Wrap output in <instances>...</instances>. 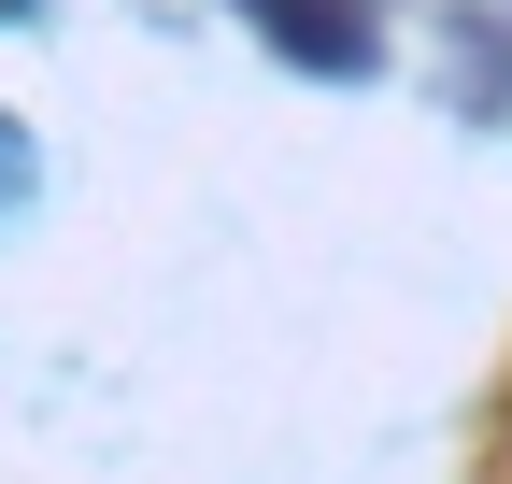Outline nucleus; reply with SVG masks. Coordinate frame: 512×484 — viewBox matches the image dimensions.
<instances>
[{"mask_svg":"<svg viewBox=\"0 0 512 484\" xmlns=\"http://www.w3.org/2000/svg\"><path fill=\"white\" fill-rule=\"evenodd\" d=\"M29 200H43V157H29V143H15V114H0V228H15V214H29Z\"/></svg>","mask_w":512,"mask_h":484,"instance_id":"nucleus-1","label":"nucleus"},{"mask_svg":"<svg viewBox=\"0 0 512 484\" xmlns=\"http://www.w3.org/2000/svg\"><path fill=\"white\" fill-rule=\"evenodd\" d=\"M29 15H43V0H0V29H29Z\"/></svg>","mask_w":512,"mask_h":484,"instance_id":"nucleus-2","label":"nucleus"}]
</instances>
